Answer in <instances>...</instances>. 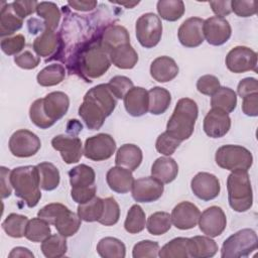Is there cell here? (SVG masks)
Listing matches in <instances>:
<instances>
[{
  "mask_svg": "<svg viewBox=\"0 0 258 258\" xmlns=\"http://www.w3.org/2000/svg\"><path fill=\"white\" fill-rule=\"evenodd\" d=\"M117 105V99L107 84H100L90 89L84 96L79 108V115L90 130H99Z\"/></svg>",
  "mask_w": 258,
  "mask_h": 258,
  "instance_id": "6da1fadb",
  "label": "cell"
},
{
  "mask_svg": "<svg viewBox=\"0 0 258 258\" xmlns=\"http://www.w3.org/2000/svg\"><path fill=\"white\" fill-rule=\"evenodd\" d=\"M70 99L63 92H51L44 98L35 100L29 108L31 122L40 129L51 127L68 112Z\"/></svg>",
  "mask_w": 258,
  "mask_h": 258,
  "instance_id": "7a4b0ae2",
  "label": "cell"
},
{
  "mask_svg": "<svg viewBox=\"0 0 258 258\" xmlns=\"http://www.w3.org/2000/svg\"><path fill=\"white\" fill-rule=\"evenodd\" d=\"M10 182L15 196L24 201L27 207L34 208L39 203L41 187L37 166L25 165L13 168L10 172Z\"/></svg>",
  "mask_w": 258,
  "mask_h": 258,
  "instance_id": "3957f363",
  "label": "cell"
},
{
  "mask_svg": "<svg viewBox=\"0 0 258 258\" xmlns=\"http://www.w3.org/2000/svg\"><path fill=\"white\" fill-rule=\"evenodd\" d=\"M198 115V105L194 100L189 98L179 99L167 122L166 132L180 142L188 139L194 133Z\"/></svg>",
  "mask_w": 258,
  "mask_h": 258,
  "instance_id": "277c9868",
  "label": "cell"
},
{
  "mask_svg": "<svg viewBox=\"0 0 258 258\" xmlns=\"http://www.w3.org/2000/svg\"><path fill=\"white\" fill-rule=\"evenodd\" d=\"M228 201L230 207L238 213L251 209L253 191L248 171H232L227 178Z\"/></svg>",
  "mask_w": 258,
  "mask_h": 258,
  "instance_id": "5b68a950",
  "label": "cell"
},
{
  "mask_svg": "<svg viewBox=\"0 0 258 258\" xmlns=\"http://www.w3.org/2000/svg\"><path fill=\"white\" fill-rule=\"evenodd\" d=\"M111 60L109 52L98 42L90 44L83 49L79 59L81 73L88 79H97L102 77L110 68Z\"/></svg>",
  "mask_w": 258,
  "mask_h": 258,
  "instance_id": "8992f818",
  "label": "cell"
},
{
  "mask_svg": "<svg viewBox=\"0 0 258 258\" xmlns=\"http://www.w3.org/2000/svg\"><path fill=\"white\" fill-rule=\"evenodd\" d=\"M257 234L252 229H242L227 238L221 249L222 258H241L249 256L257 249Z\"/></svg>",
  "mask_w": 258,
  "mask_h": 258,
  "instance_id": "52a82bcc",
  "label": "cell"
},
{
  "mask_svg": "<svg viewBox=\"0 0 258 258\" xmlns=\"http://www.w3.org/2000/svg\"><path fill=\"white\" fill-rule=\"evenodd\" d=\"M216 163L230 171H248L253 164V155L245 147L240 145H223L216 151Z\"/></svg>",
  "mask_w": 258,
  "mask_h": 258,
  "instance_id": "ba28073f",
  "label": "cell"
},
{
  "mask_svg": "<svg viewBox=\"0 0 258 258\" xmlns=\"http://www.w3.org/2000/svg\"><path fill=\"white\" fill-rule=\"evenodd\" d=\"M135 33L138 42L145 48L156 46L162 35V22L152 12L142 14L136 21Z\"/></svg>",
  "mask_w": 258,
  "mask_h": 258,
  "instance_id": "9c48e42d",
  "label": "cell"
},
{
  "mask_svg": "<svg viewBox=\"0 0 258 258\" xmlns=\"http://www.w3.org/2000/svg\"><path fill=\"white\" fill-rule=\"evenodd\" d=\"M9 150L12 155L20 158L33 156L41 147L39 137L27 129L15 131L8 142Z\"/></svg>",
  "mask_w": 258,
  "mask_h": 258,
  "instance_id": "30bf717a",
  "label": "cell"
},
{
  "mask_svg": "<svg viewBox=\"0 0 258 258\" xmlns=\"http://www.w3.org/2000/svg\"><path fill=\"white\" fill-rule=\"evenodd\" d=\"M116 150V141L106 133H99L85 141L84 155L93 161L109 159Z\"/></svg>",
  "mask_w": 258,
  "mask_h": 258,
  "instance_id": "8fae6325",
  "label": "cell"
},
{
  "mask_svg": "<svg viewBox=\"0 0 258 258\" xmlns=\"http://www.w3.org/2000/svg\"><path fill=\"white\" fill-rule=\"evenodd\" d=\"M226 67L234 74H242L249 71L257 72V53L247 46H235L225 59Z\"/></svg>",
  "mask_w": 258,
  "mask_h": 258,
  "instance_id": "7c38bea8",
  "label": "cell"
},
{
  "mask_svg": "<svg viewBox=\"0 0 258 258\" xmlns=\"http://www.w3.org/2000/svg\"><path fill=\"white\" fill-rule=\"evenodd\" d=\"M198 224L202 233L214 238L220 236L226 229L227 218L220 207L212 206L201 214Z\"/></svg>",
  "mask_w": 258,
  "mask_h": 258,
  "instance_id": "4fadbf2b",
  "label": "cell"
},
{
  "mask_svg": "<svg viewBox=\"0 0 258 258\" xmlns=\"http://www.w3.org/2000/svg\"><path fill=\"white\" fill-rule=\"evenodd\" d=\"M51 146L60 153L62 160L67 164L79 162L84 154L82 141L77 136L64 134L56 135L51 140Z\"/></svg>",
  "mask_w": 258,
  "mask_h": 258,
  "instance_id": "5bb4252c",
  "label": "cell"
},
{
  "mask_svg": "<svg viewBox=\"0 0 258 258\" xmlns=\"http://www.w3.org/2000/svg\"><path fill=\"white\" fill-rule=\"evenodd\" d=\"M163 183L153 176H145L134 180L131 191L137 203H152L159 200L163 194Z\"/></svg>",
  "mask_w": 258,
  "mask_h": 258,
  "instance_id": "9a60e30c",
  "label": "cell"
},
{
  "mask_svg": "<svg viewBox=\"0 0 258 258\" xmlns=\"http://www.w3.org/2000/svg\"><path fill=\"white\" fill-rule=\"evenodd\" d=\"M204 36L209 44L219 46L226 43L232 34V28L227 19L212 16L204 20Z\"/></svg>",
  "mask_w": 258,
  "mask_h": 258,
  "instance_id": "2e32d148",
  "label": "cell"
},
{
  "mask_svg": "<svg viewBox=\"0 0 258 258\" xmlns=\"http://www.w3.org/2000/svg\"><path fill=\"white\" fill-rule=\"evenodd\" d=\"M190 188L197 198L208 202L219 196L221 185L216 175L209 172H199L192 177Z\"/></svg>",
  "mask_w": 258,
  "mask_h": 258,
  "instance_id": "e0dca14e",
  "label": "cell"
},
{
  "mask_svg": "<svg viewBox=\"0 0 258 258\" xmlns=\"http://www.w3.org/2000/svg\"><path fill=\"white\" fill-rule=\"evenodd\" d=\"M201 212L199 208L190 202H180L171 212V223L179 230H189L197 226Z\"/></svg>",
  "mask_w": 258,
  "mask_h": 258,
  "instance_id": "ac0fdd59",
  "label": "cell"
},
{
  "mask_svg": "<svg viewBox=\"0 0 258 258\" xmlns=\"http://www.w3.org/2000/svg\"><path fill=\"white\" fill-rule=\"evenodd\" d=\"M203 128L209 137L221 138L229 132L231 118L228 113L217 108H212L204 119Z\"/></svg>",
  "mask_w": 258,
  "mask_h": 258,
  "instance_id": "d6986e66",
  "label": "cell"
},
{
  "mask_svg": "<svg viewBox=\"0 0 258 258\" xmlns=\"http://www.w3.org/2000/svg\"><path fill=\"white\" fill-rule=\"evenodd\" d=\"M204 20L200 17H190L184 20L178 28L177 36L179 42L185 47H197L204 40Z\"/></svg>",
  "mask_w": 258,
  "mask_h": 258,
  "instance_id": "ffe728a7",
  "label": "cell"
},
{
  "mask_svg": "<svg viewBox=\"0 0 258 258\" xmlns=\"http://www.w3.org/2000/svg\"><path fill=\"white\" fill-rule=\"evenodd\" d=\"M127 113L133 117H140L148 111V91L142 87H133L123 98Z\"/></svg>",
  "mask_w": 258,
  "mask_h": 258,
  "instance_id": "44dd1931",
  "label": "cell"
},
{
  "mask_svg": "<svg viewBox=\"0 0 258 258\" xmlns=\"http://www.w3.org/2000/svg\"><path fill=\"white\" fill-rule=\"evenodd\" d=\"M178 72L179 69L175 60L166 55L156 57L150 64V75L159 83L172 81L178 75Z\"/></svg>",
  "mask_w": 258,
  "mask_h": 258,
  "instance_id": "7402d4cb",
  "label": "cell"
},
{
  "mask_svg": "<svg viewBox=\"0 0 258 258\" xmlns=\"http://www.w3.org/2000/svg\"><path fill=\"white\" fill-rule=\"evenodd\" d=\"M106 180L113 191L118 194H127L131 190L135 179L132 171L116 165L107 171Z\"/></svg>",
  "mask_w": 258,
  "mask_h": 258,
  "instance_id": "603a6c76",
  "label": "cell"
},
{
  "mask_svg": "<svg viewBox=\"0 0 258 258\" xmlns=\"http://www.w3.org/2000/svg\"><path fill=\"white\" fill-rule=\"evenodd\" d=\"M178 173L176 161L169 156L157 158L151 166V176L158 179L163 184L173 181Z\"/></svg>",
  "mask_w": 258,
  "mask_h": 258,
  "instance_id": "cb8c5ba5",
  "label": "cell"
},
{
  "mask_svg": "<svg viewBox=\"0 0 258 258\" xmlns=\"http://www.w3.org/2000/svg\"><path fill=\"white\" fill-rule=\"evenodd\" d=\"M143 154L142 150L135 144H123L116 153L115 163L117 166H121L134 171L142 162Z\"/></svg>",
  "mask_w": 258,
  "mask_h": 258,
  "instance_id": "d4e9b609",
  "label": "cell"
},
{
  "mask_svg": "<svg viewBox=\"0 0 258 258\" xmlns=\"http://www.w3.org/2000/svg\"><path fill=\"white\" fill-rule=\"evenodd\" d=\"M111 63L122 70L133 69L138 61V53L130 43L120 45L109 51Z\"/></svg>",
  "mask_w": 258,
  "mask_h": 258,
  "instance_id": "484cf974",
  "label": "cell"
},
{
  "mask_svg": "<svg viewBox=\"0 0 258 258\" xmlns=\"http://www.w3.org/2000/svg\"><path fill=\"white\" fill-rule=\"evenodd\" d=\"M102 46L109 52L112 49L130 43V35L127 29L121 25H110L108 26L100 38Z\"/></svg>",
  "mask_w": 258,
  "mask_h": 258,
  "instance_id": "4316f807",
  "label": "cell"
},
{
  "mask_svg": "<svg viewBox=\"0 0 258 258\" xmlns=\"http://www.w3.org/2000/svg\"><path fill=\"white\" fill-rule=\"evenodd\" d=\"M218 245L209 236H195L189 238V257L210 258L218 252Z\"/></svg>",
  "mask_w": 258,
  "mask_h": 258,
  "instance_id": "83f0119b",
  "label": "cell"
},
{
  "mask_svg": "<svg viewBox=\"0 0 258 258\" xmlns=\"http://www.w3.org/2000/svg\"><path fill=\"white\" fill-rule=\"evenodd\" d=\"M23 19H21L13 10L11 3H3L0 12V35H12L22 27Z\"/></svg>",
  "mask_w": 258,
  "mask_h": 258,
  "instance_id": "f1b7e54d",
  "label": "cell"
},
{
  "mask_svg": "<svg viewBox=\"0 0 258 258\" xmlns=\"http://www.w3.org/2000/svg\"><path fill=\"white\" fill-rule=\"evenodd\" d=\"M58 41V36L54 31L43 29L41 34L33 41V50L38 56H50L56 51Z\"/></svg>",
  "mask_w": 258,
  "mask_h": 258,
  "instance_id": "f546056e",
  "label": "cell"
},
{
  "mask_svg": "<svg viewBox=\"0 0 258 258\" xmlns=\"http://www.w3.org/2000/svg\"><path fill=\"white\" fill-rule=\"evenodd\" d=\"M148 111L152 115L163 114L171 102L170 93L161 87H153L148 91Z\"/></svg>",
  "mask_w": 258,
  "mask_h": 258,
  "instance_id": "4dcf8cb0",
  "label": "cell"
},
{
  "mask_svg": "<svg viewBox=\"0 0 258 258\" xmlns=\"http://www.w3.org/2000/svg\"><path fill=\"white\" fill-rule=\"evenodd\" d=\"M69 177L72 188H82L94 185L96 174L91 166L80 164L69 171Z\"/></svg>",
  "mask_w": 258,
  "mask_h": 258,
  "instance_id": "1f68e13d",
  "label": "cell"
},
{
  "mask_svg": "<svg viewBox=\"0 0 258 258\" xmlns=\"http://www.w3.org/2000/svg\"><path fill=\"white\" fill-rule=\"evenodd\" d=\"M96 250L103 258H124L126 256V247L124 243L114 237H105L101 239L97 244Z\"/></svg>",
  "mask_w": 258,
  "mask_h": 258,
  "instance_id": "d6a6232c",
  "label": "cell"
},
{
  "mask_svg": "<svg viewBox=\"0 0 258 258\" xmlns=\"http://www.w3.org/2000/svg\"><path fill=\"white\" fill-rule=\"evenodd\" d=\"M188 249L189 238L177 237L159 249L158 256L161 258H187L189 257Z\"/></svg>",
  "mask_w": 258,
  "mask_h": 258,
  "instance_id": "836d02e7",
  "label": "cell"
},
{
  "mask_svg": "<svg viewBox=\"0 0 258 258\" xmlns=\"http://www.w3.org/2000/svg\"><path fill=\"white\" fill-rule=\"evenodd\" d=\"M211 106L229 114L236 109L237 95L230 88L220 87L211 98Z\"/></svg>",
  "mask_w": 258,
  "mask_h": 258,
  "instance_id": "e575fe53",
  "label": "cell"
},
{
  "mask_svg": "<svg viewBox=\"0 0 258 258\" xmlns=\"http://www.w3.org/2000/svg\"><path fill=\"white\" fill-rule=\"evenodd\" d=\"M36 166L39 173L40 187L46 191L55 189L60 181V174L57 167L50 162H41Z\"/></svg>",
  "mask_w": 258,
  "mask_h": 258,
  "instance_id": "d590c367",
  "label": "cell"
},
{
  "mask_svg": "<svg viewBox=\"0 0 258 258\" xmlns=\"http://www.w3.org/2000/svg\"><path fill=\"white\" fill-rule=\"evenodd\" d=\"M36 13L43 19V27L46 30L54 31L60 20V11L53 2H38Z\"/></svg>",
  "mask_w": 258,
  "mask_h": 258,
  "instance_id": "8d00e7d4",
  "label": "cell"
},
{
  "mask_svg": "<svg viewBox=\"0 0 258 258\" xmlns=\"http://www.w3.org/2000/svg\"><path fill=\"white\" fill-rule=\"evenodd\" d=\"M82 223V219L78 214H75L71 210L66 211L54 223V227L58 234L63 237H72L74 236L80 229Z\"/></svg>",
  "mask_w": 258,
  "mask_h": 258,
  "instance_id": "74e56055",
  "label": "cell"
},
{
  "mask_svg": "<svg viewBox=\"0 0 258 258\" xmlns=\"http://www.w3.org/2000/svg\"><path fill=\"white\" fill-rule=\"evenodd\" d=\"M41 252L47 258L62 257L68 251L66 237L60 234H53L41 242Z\"/></svg>",
  "mask_w": 258,
  "mask_h": 258,
  "instance_id": "f35d334b",
  "label": "cell"
},
{
  "mask_svg": "<svg viewBox=\"0 0 258 258\" xmlns=\"http://www.w3.org/2000/svg\"><path fill=\"white\" fill-rule=\"evenodd\" d=\"M49 223L45 220L37 217L28 221L24 237L34 243H39L44 241L47 237L51 235V230Z\"/></svg>",
  "mask_w": 258,
  "mask_h": 258,
  "instance_id": "ab89813d",
  "label": "cell"
},
{
  "mask_svg": "<svg viewBox=\"0 0 258 258\" xmlns=\"http://www.w3.org/2000/svg\"><path fill=\"white\" fill-rule=\"evenodd\" d=\"M64 77V68L59 63H52L45 67L37 74L36 81L42 87H52L60 84Z\"/></svg>",
  "mask_w": 258,
  "mask_h": 258,
  "instance_id": "60d3db41",
  "label": "cell"
},
{
  "mask_svg": "<svg viewBox=\"0 0 258 258\" xmlns=\"http://www.w3.org/2000/svg\"><path fill=\"white\" fill-rule=\"evenodd\" d=\"M156 9L162 19L173 22L183 15L184 3L181 0H159Z\"/></svg>",
  "mask_w": 258,
  "mask_h": 258,
  "instance_id": "b9f144b4",
  "label": "cell"
},
{
  "mask_svg": "<svg viewBox=\"0 0 258 258\" xmlns=\"http://www.w3.org/2000/svg\"><path fill=\"white\" fill-rule=\"evenodd\" d=\"M28 218L23 215L12 213L2 222V229L12 238H22L25 235Z\"/></svg>",
  "mask_w": 258,
  "mask_h": 258,
  "instance_id": "7bdbcfd3",
  "label": "cell"
},
{
  "mask_svg": "<svg viewBox=\"0 0 258 258\" xmlns=\"http://www.w3.org/2000/svg\"><path fill=\"white\" fill-rule=\"evenodd\" d=\"M104 202L101 198L95 197L91 201L78 206L77 214L85 222H98L102 217Z\"/></svg>",
  "mask_w": 258,
  "mask_h": 258,
  "instance_id": "ee69618b",
  "label": "cell"
},
{
  "mask_svg": "<svg viewBox=\"0 0 258 258\" xmlns=\"http://www.w3.org/2000/svg\"><path fill=\"white\" fill-rule=\"evenodd\" d=\"M146 226L145 213L139 205H133L128 213L124 222V228L129 234H137L144 230Z\"/></svg>",
  "mask_w": 258,
  "mask_h": 258,
  "instance_id": "f6af8a7d",
  "label": "cell"
},
{
  "mask_svg": "<svg viewBox=\"0 0 258 258\" xmlns=\"http://www.w3.org/2000/svg\"><path fill=\"white\" fill-rule=\"evenodd\" d=\"M171 217L166 212H156L149 216L146 222L147 231L154 236H160L171 228Z\"/></svg>",
  "mask_w": 258,
  "mask_h": 258,
  "instance_id": "bcb514c9",
  "label": "cell"
},
{
  "mask_svg": "<svg viewBox=\"0 0 258 258\" xmlns=\"http://www.w3.org/2000/svg\"><path fill=\"white\" fill-rule=\"evenodd\" d=\"M103 202V214L98 222L104 226H113L117 224L120 218V208L118 203L112 197L104 199Z\"/></svg>",
  "mask_w": 258,
  "mask_h": 258,
  "instance_id": "7dc6e473",
  "label": "cell"
},
{
  "mask_svg": "<svg viewBox=\"0 0 258 258\" xmlns=\"http://www.w3.org/2000/svg\"><path fill=\"white\" fill-rule=\"evenodd\" d=\"M159 244L151 240H143L136 243L132 250L133 258H156L159 252Z\"/></svg>",
  "mask_w": 258,
  "mask_h": 258,
  "instance_id": "c3c4849f",
  "label": "cell"
},
{
  "mask_svg": "<svg viewBox=\"0 0 258 258\" xmlns=\"http://www.w3.org/2000/svg\"><path fill=\"white\" fill-rule=\"evenodd\" d=\"M107 85L116 99H123L128 91L133 88V82L125 76H115Z\"/></svg>",
  "mask_w": 258,
  "mask_h": 258,
  "instance_id": "681fc988",
  "label": "cell"
},
{
  "mask_svg": "<svg viewBox=\"0 0 258 258\" xmlns=\"http://www.w3.org/2000/svg\"><path fill=\"white\" fill-rule=\"evenodd\" d=\"M180 143L181 142L179 140L173 138L165 131L157 137L155 142V148L159 153L165 156H170L171 154L174 153V151L177 149Z\"/></svg>",
  "mask_w": 258,
  "mask_h": 258,
  "instance_id": "f907efd6",
  "label": "cell"
},
{
  "mask_svg": "<svg viewBox=\"0 0 258 258\" xmlns=\"http://www.w3.org/2000/svg\"><path fill=\"white\" fill-rule=\"evenodd\" d=\"M68 210L69 208L62 204L51 203L41 208L37 213V217L45 220L50 225H54L55 221Z\"/></svg>",
  "mask_w": 258,
  "mask_h": 258,
  "instance_id": "816d5d0a",
  "label": "cell"
},
{
  "mask_svg": "<svg viewBox=\"0 0 258 258\" xmlns=\"http://www.w3.org/2000/svg\"><path fill=\"white\" fill-rule=\"evenodd\" d=\"M1 49L7 55H15L20 52L25 45V38L22 34L4 37L1 40Z\"/></svg>",
  "mask_w": 258,
  "mask_h": 258,
  "instance_id": "f5cc1de1",
  "label": "cell"
},
{
  "mask_svg": "<svg viewBox=\"0 0 258 258\" xmlns=\"http://www.w3.org/2000/svg\"><path fill=\"white\" fill-rule=\"evenodd\" d=\"M220 81L213 75H205L199 78L197 82L198 91L207 96H213L220 88Z\"/></svg>",
  "mask_w": 258,
  "mask_h": 258,
  "instance_id": "db71d44e",
  "label": "cell"
},
{
  "mask_svg": "<svg viewBox=\"0 0 258 258\" xmlns=\"http://www.w3.org/2000/svg\"><path fill=\"white\" fill-rule=\"evenodd\" d=\"M231 9L239 17H250L257 12V2L253 0H233L231 1Z\"/></svg>",
  "mask_w": 258,
  "mask_h": 258,
  "instance_id": "11a10c76",
  "label": "cell"
},
{
  "mask_svg": "<svg viewBox=\"0 0 258 258\" xmlns=\"http://www.w3.org/2000/svg\"><path fill=\"white\" fill-rule=\"evenodd\" d=\"M14 62L21 69L32 70V69H35L39 64L40 57L38 55L33 54L29 50H25L24 52H22L14 57Z\"/></svg>",
  "mask_w": 258,
  "mask_h": 258,
  "instance_id": "9f6ffc18",
  "label": "cell"
},
{
  "mask_svg": "<svg viewBox=\"0 0 258 258\" xmlns=\"http://www.w3.org/2000/svg\"><path fill=\"white\" fill-rule=\"evenodd\" d=\"M97 187L96 185H91L88 187H82V188H72L71 189V197L72 199L79 205L88 203L92 199L96 197Z\"/></svg>",
  "mask_w": 258,
  "mask_h": 258,
  "instance_id": "6f0895ef",
  "label": "cell"
},
{
  "mask_svg": "<svg viewBox=\"0 0 258 258\" xmlns=\"http://www.w3.org/2000/svg\"><path fill=\"white\" fill-rule=\"evenodd\" d=\"M14 12L21 18L24 19L25 17L31 15L36 11V7L38 5L37 1H27V0H20L14 1L11 3Z\"/></svg>",
  "mask_w": 258,
  "mask_h": 258,
  "instance_id": "680465c9",
  "label": "cell"
},
{
  "mask_svg": "<svg viewBox=\"0 0 258 258\" xmlns=\"http://www.w3.org/2000/svg\"><path fill=\"white\" fill-rule=\"evenodd\" d=\"M237 93L241 98L258 93V82L255 78H245L241 80L237 87Z\"/></svg>",
  "mask_w": 258,
  "mask_h": 258,
  "instance_id": "91938a15",
  "label": "cell"
},
{
  "mask_svg": "<svg viewBox=\"0 0 258 258\" xmlns=\"http://www.w3.org/2000/svg\"><path fill=\"white\" fill-rule=\"evenodd\" d=\"M242 111L250 117L258 116V93L248 95L243 98Z\"/></svg>",
  "mask_w": 258,
  "mask_h": 258,
  "instance_id": "94428289",
  "label": "cell"
},
{
  "mask_svg": "<svg viewBox=\"0 0 258 258\" xmlns=\"http://www.w3.org/2000/svg\"><path fill=\"white\" fill-rule=\"evenodd\" d=\"M10 170L4 166L0 167V185H1V198L6 199L10 197L12 192V185L10 182Z\"/></svg>",
  "mask_w": 258,
  "mask_h": 258,
  "instance_id": "6125c7cd",
  "label": "cell"
},
{
  "mask_svg": "<svg viewBox=\"0 0 258 258\" xmlns=\"http://www.w3.org/2000/svg\"><path fill=\"white\" fill-rule=\"evenodd\" d=\"M210 6L216 16L224 17L229 15L232 12L231 9V1L224 0V1H211Z\"/></svg>",
  "mask_w": 258,
  "mask_h": 258,
  "instance_id": "be15d7a7",
  "label": "cell"
},
{
  "mask_svg": "<svg viewBox=\"0 0 258 258\" xmlns=\"http://www.w3.org/2000/svg\"><path fill=\"white\" fill-rule=\"evenodd\" d=\"M68 5L78 11H82V12H87V11H91L93 9L96 8V6L98 5L97 1L94 0H81V1H69Z\"/></svg>",
  "mask_w": 258,
  "mask_h": 258,
  "instance_id": "e7e4bbea",
  "label": "cell"
},
{
  "mask_svg": "<svg viewBox=\"0 0 258 258\" xmlns=\"http://www.w3.org/2000/svg\"><path fill=\"white\" fill-rule=\"evenodd\" d=\"M9 258H16V257H21V258H24V257H28V258H33L34 255L33 253L27 249V248H24V247H15L11 250V252L9 253L8 255Z\"/></svg>",
  "mask_w": 258,
  "mask_h": 258,
  "instance_id": "03108f58",
  "label": "cell"
},
{
  "mask_svg": "<svg viewBox=\"0 0 258 258\" xmlns=\"http://www.w3.org/2000/svg\"><path fill=\"white\" fill-rule=\"evenodd\" d=\"M118 4H120V5H124V6H126L127 8H133L135 5H137V4H139V2H119Z\"/></svg>",
  "mask_w": 258,
  "mask_h": 258,
  "instance_id": "003e7915",
  "label": "cell"
}]
</instances>
